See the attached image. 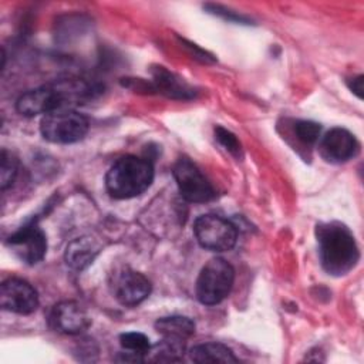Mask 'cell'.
Returning <instances> with one entry per match:
<instances>
[{"label":"cell","instance_id":"6da1fadb","mask_svg":"<svg viewBox=\"0 0 364 364\" xmlns=\"http://www.w3.org/2000/svg\"><path fill=\"white\" fill-rule=\"evenodd\" d=\"M92 87L81 78L55 80L21 94L16 108L21 115H46L58 109H73L92 95Z\"/></svg>","mask_w":364,"mask_h":364},{"label":"cell","instance_id":"7a4b0ae2","mask_svg":"<svg viewBox=\"0 0 364 364\" xmlns=\"http://www.w3.org/2000/svg\"><path fill=\"white\" fill-rule=\"evenodd\" d=\"M318 256L323 269L331 276H344L353 270L360 252L351 230L341 222H326L316 228Z\"/></svg>","mask_w":364,"mask_h":364},{"label":"cell","instance_id":"3957f363","mask_svg":"<svg viewBox=\"0 0 364 364\" xmlns=\"http://www.w3.org/2000/svg\"><path fill=\"white\" fill-rule=\"evenodd\" d=\"M154 181V166L146 158L125 155L105 175L108 193L115 199H131L144 193Z\"/></svg>","mask_w":364,"mask_h":364},{"label":"cell","instance_id":"277c9868","mask_svg":"<svg viewBox=\"0 0 364 364\" xmlns=\"http://www.w3.org/2000/svg\"><path fill=\"white\" fill-rule=\"evenodd\" d=\"M235 280L232 264L222 259H210L200 270L196 280V297L202 304L215 306L228 297Z\"/></svg>","mask_w":364,"mask_h":364},{"label":"cell","instance_id":"5b68a950","mask_svg":"<svg viewBox=\"0 0 364 364\" xmlns=\"http://www.w3.org/2000/svg\"><path fill=\"white\" fill-rule=\"evenodd\" d=\"M88 119L75 109H58L46 114L40 122L44 139L53 144H74L88 132Z\"/></svg>","mask_w":364,"mask_h":364},{"label":"cell","instance_id":"8992f818","mask_svg":"<svg viewBox=\"0 0 364 364\" xmlns=\"http://www.w3.org/2000/svg\"><path fill=\"white\" fill-rule=\"evenodd\" d=\"M198 243L210 252H228L237 240L236 226L218 215H202L193 223Z\"/></svg>","mask_w":364,"mask_h":364},{"label":"cell","instance_id":"52a82bcc","mask_svg":"<svg viewBox=\"0 0 364 364\" xmlns=\"http://www.w3.org/2000/svg\"><path fill=\"white\" fill-rule=\"evenodd\" d=\"M173 176L181 196L193 203H205L215 198V189L189 158H179L173 165Z\"/></svg>","mask_w":364,"mask_h":364},{"label":"cell","instance_id":"ba28073f","mask_svg":"<svg viewBox=\"0 0 364 364\" xmlns=\"http://www.w3.org/2000/svg\"><path fill=\"white\" fill-rule=\"evenodd\" d=\"M11 253L27 264H36L46 256L47 237L36 223H28L14 232L6 242Z\"/></svg>","mask_w":364,"mask_h":364},{"label":"cell","instance_id":"9c48e42d","mask_svg":"<svg viewBox=\"0 0 364 364\" xmlns=\"http://www.w3.org/2000/svg\"><path fill=\"white\" fill-rule=\"evenodd\" d=\"M111 287L118 303L127 307L141 304L151 293V282L142 273L128 267L114 274Z\"/></svg>","mask_w":364,"mask_h":364},{"label":"cell","instance_id":"30bf717a","mask_svg":"<svg viewBox=\"0 0 364 364\" xmlns=\"http://www.w3.org/2000/svg\"><path fill=\"white\" fill-rule=\"evenodd\" d=\"M0 304L3 310L17 314H31L38 307V294L26 280L11 277L1 283Z\"/></svg>","mask_w":364,"mask_h":364},{"label":"cell","instance_id":"8fae6325","mask_svg":"<svg viewBox=\"0 0 364 364\" xmlns=\"http://www.w3.org/2000/svg\"><path fill=\"white\" fill-rule=\"evenodd\" d=\"M50 324L58 333L75 336L91 326V317L77 301L65 300L53 307L50 313Z\"/></svg>","mask_w":364,"mask_h":364},{"label":"cell","instance_id":"7c38bea8","mask_svg":"<svg viewBox=\"0 0 364 364\" xmlns=\"http://www.w3.org/2000/svg\"><path fill=\"white\" fill-rule=\"evenodd\" d=\"M355 136L344 128H333L321 138L318 151L324 161L331 164H343L355 156L358 152Z\"/></svg>","mask_w":364,"mask_h":364},{"label":"cell","instance_id":"4fadbf2b","mask_svg":"<svg viewBox=\"0 0 364 364\" xmlns=\"http://www.w3.org/2000/svg\"><path fill=\"white\" fill-rule=\"evenodd\" d=\"M101 250V245L91 236H81L71 240L64 253V259L68 267L73 270H82L90 266Z\"/></svg>","mask_w":364,"mask_h":364},{"label":"cell","instance_id":"5bb4252c","mask_svg":"<svg viewBox=\"0 0 364 364\" xmlns=\"http://www.w3.org/2000/svg\"><path fill=\"white\" fill-rule=\"evenodd\" d=\"M193 363H237L233 351L220 343H203L189 350Z\"/></svg>","mask_w":364,"mask_h":364},{"label":"cell","instance_id":"9a60e30c","mask_svg":"<svg viewBox=\"0 0 364 364\" xmlns=\"http://www.w3.org/2000/svg\"><path fill=\"white\" fill-rule=\"evenodd\" d=\"M155 330L162 337L186 340L195 333V323L186 316H168L155 321Z\"/></svg>","mask_w":364,"mask_h":364},{"label":"cell","instance_id":"2e32d148","mask_svg":"<svg viewBox=\"0 0 364 364\" xmlns=\"http://www.w3.org/2000/svg\"><path fill=\"white\" fill-rule=\"evenodd\" d=\"M185 354V340L164 337L159 343L151 346L145 355V361H181Z\"/></svg>","mask_w":364,"mask_h":364},{"label":"cell","instance_id":"e0dca14e","mask_svg":"<svg viewBox=\"0 0 364 364\" xmlns=\"http://www.w3.org/2000/svg\"><path fill=\"white\" fill-rule=\"evenodd\" d=\"M154 82L156 88H159L168 97L181 100L192 97V90L188 87V84L164 67H156L154 70Z\"/></svg>","mask_w":364,"mask_h":364},{"label":"cell","instance_id":"ac0fdd59","mask_svg":"<svg viewBox=\"0 0 364 364\" xmlns=\"http://www.w3.org/2000/svg\"><path fill=\"white\" fill-rule=\"evenodd\" d=\"M119 344L122 347L124 351L141 355L145 361V355L151 348V343L149 338L138 331H128V333H122L119 336Z\"/></svg>","mask_w":364,"mask_h":364},{"label":"cell","instance_id":"d6986e66","mask_svg":"<svg viewBox=\"0 0 364 364\" xmlns=\"http://www.w3.org/2000/svg\"><path fill=\"white\" fill-rule=\"evenodd\" d=\"M18 172V162L13 154L7 149H1V168H0V185L6 191L13 185Z\"/></svg>","mask_w":364,"mask_h":364},{"label":"cell","instance_id":"ffe728a7","mask_svg":"<svg viewBox=\"0 0 364 364\" xmlns=\"http://www.w3.org/2000/svg\"><path fill=\"white\" fill-rule=\"evenodd\" d=\"M321 127L314 121H297L294 124L296 136L306 145H314L320 138Z\"/></svg>","mask_w":364,"mask_h":364},{"label":"cell","instance_id":"44dd1931","mask_svg":"<svg viewBox=\"0 0 364 364\" xmlns=\"http://www.w3.org/2000/svg\"><path fill=\"white\" fill-rule=\"evenodd\" d=\"M215 138L216 141L233 156L240 158L242 156V145L235 134H232L229 129L218 125L215 127Z\"/></svg>","mask_w":364,"mask_h":364},{"label":"cell","instance_id":"7402d4cb","mask_svg":"<svg viewBox=\"0 0 364 364\" xmlns=\"http://www.w3.org/2000/svg\"><path fill=\"white\" fill-rule=\"evenodd\" d=\"M348 87H350V90H351L354 94H357L358 98H361V97H363V95H361V91H363V75H358V77L351 78V80L348 81Z\"/></svg>","mask_w":364,"mask_h":364}]
</instances>
